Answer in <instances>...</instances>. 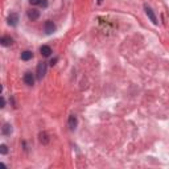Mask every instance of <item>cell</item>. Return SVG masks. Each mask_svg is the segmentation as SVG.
Listing matches in <instances>:
<instances>
[{"label": "cell", "mask_w": 169, "mask_h": 169, "mask_svg": "<svg viewBox=\"0 0 169 169\" xmlns=\"http://www.w3.org/2000/svg\"><path fill=\"white\" fill-rule=\"evenodd\" d=\"M56 29H57V27H56V24H54L52 20H46L45 21V24H44V32H45L46 34L54 33Z\"/></svg>", "instance_id": "cell-3"}, {"label": "cell", "mask_w": 169, "mask_h": 169, "mask_svg": "<svg viewBox=\"0 0 169 169\" xmlns=\"http://www.w3.org/2000/svg\"><path fill=\"white\" fill-rule=\"evenodd\" d=\"M20 57L23 61H29V60L33 58V52L32 50H24V52H21Z\"/></svg>", "instance_id": "cell-9"}, {"label": "cell", "mask_w": 169, "mask_h": 169, "mask_svg": "<svg viewBox=\"0 0 169 169\" xmlns=\"http://www.w3.org/2000/svg\"><path fill=\"white\" fill-rule=\"evenodd\" d=\"M46 71H48V63L44 62V61L39 62V65H37V70H36V77H37V79H40V81H41V79L45 77Z\"/></svg>", "instance_id": "cell-1"}, {"label": "cell", "mask_w": 169, "mask_h": 169, "mask_svg": "<svg viewBox=\"0 0 169 169\" xmlns=\"http://www.w3.org/2000/svg\"><path fill=\"white\" fill-rule=\"evenodd\" d=\"M39 140H40V143H42L44 145H46V144H49L50 138H49V135H48L45 131H42V132L39 133Z\"/></svg>", "instance_id": "cell-8"}, {"label": "cell", "mask_w": 169, "mask_h": 169, "mask_svg": "<svg viewBox=\"0 0 169 169\" xmlns=\"http://www.w3.org/2000/svg\"><path fill=\"white\" fill-rule=\"evenodd\" d=\"M56 62H57V58H54V60H52V61H50V65H56Z\"/></svg>", "instance_id": "cell-17"}, {"label": "cell", "mask_w": 169, "mask_h": 169, "mask_svg": "<svg viewBox=\"0 0 169 169\" xmlns=\"http://www.w3.org/2000/svg\"><path fill=\"white\" fill-rule=\"evenodd\" d=\"M27 15H28V19H29L31 21H36L37 19L40 17V11L39 9H29Z\"/></svg>", "instance_id": "cell-7"}, {"label": "cell", "mask_w": 169, "mask_h": 169, "mask_svg": "<svg viewBox=\"0 0 169 169\" xmlns=\"http://www.w3.org/2000/svg\"><path fill=\"white\" fill-rule=\"evenodd\" d=\"M97 3H98V4H102V3H103V0H97Z\"/></svg>", "instance_id": "cell-18"}, {"label": "cell", "mask_w": 169, "mask_h": 169, "mask_svg": "<svg viewBox=\"0 0 169 169\" xmlns=\"http://www.w3.org/2000/svg\"><path fill=\"white\" fill-rule=\"evenodd\" d=\"M40 52H41V54H42L44 57H49L50 54H52L53 52H52V48L50 46H48V45H42L40 48Z\"/></svg>", "instance_id": "cell-12"}, {"label": "cell", "mask_w": 169, "mask_h": 169, "mask_svg": "<svg viewBox=\"0 0 169 169\" xmlns=\"http://www.w3.org/2000/svg\"><path fill=\"white\" fill-rule=\"evenodd\" d=\"M23 81L27 86H33L34 85V74L31 71H27L23 77Z\"/></svg>", "instance_id": "cell-5"}, {"label": "cell", "mask_w": 169, "mask_h": 169, "mask_svg": "<svg viewBox=\"0 0 169 169\" xmlns=\"http://www.w3.org/2000/svg\"><path fill=\"white\" fill-rule=\"evenodd\" d=\"M68 126H69V128L71 130V131H74L75 128H77V126H78L77 116H75V115H70L69 119H68Z\"/></svg>", "instance_id": "cell-6"}, {"label": "cell", "mask_w": 169, "mask_h": 169, "mask_svg": "<svg viewBox=\"0 0 169 169\" xmlns=\"http://www.w3.org/2000/svg\"><path fill=\"white\" fill-rule=\"evenodd\" d=\"M40 5H42V7H46V5H48L46 0H42V1H41V4H40Z\"/></svg>", "instance_id": "cell-16"}, {"label": "cell", "mask_w": 169, "mask_h": 169, "mask_svg": "<svg viewBox=\"0 0 169 169\" xmlns=\"http://www.w3.org/2000/svg\"><path fill=\"white\" fill-rule=\"evenodd\" d=\"M12 42H13V40L9 36H3L1 39H0V44H1L3 46H11Z\"/></svg>", "instance_id": "cell-10"}, {"label": "cell", "mask_w": 169, "mask_h": 169, "mask_svg": "<svg viewBox=\"0 0 169 169\" xmlns=\"http://www.w3.org/2000/svg\"><path fill=\"white\" fill-rule=\"evenodd\" d=\"M0 153H1V155H7L8 153V147L5 145V144L0 145Z\"/></svg>", "instance_id": "cell-13"}, {"label": "cell", "mask_w": 169, "mask_h": 169, "mask_svg": "<svg viewBox=\"0 0 169 169\" xmlns=\"http://www.w3.org/2000/svg\"><path fill=\"white\" fill-rule=\"evenodd\" d=\"M12 131H13V130H12V126H11V124H9V123H5L4 126L1 127V133H3V135H4V136L11 135V133H12Z\"/></svg>", "instance_id": "cell-11"}, {"label": "cell", "mask_w": 169, "mask_h": 169, "mask_svg": "<svg viewBox=\"0 0 169 169\" xmlns=\"http://www.w3.org/2000/svg\"><path fill=\"white\" fill-rule=\"evenodd\" d=\"M144 11H145V15L148 16V19L152 21V24H153V25H157V24H159V20H157V17H156L153 9L149 7L148 4H144Z\"/></svg>", "instance_id": "cell-2"}, {"label": "cell", "mask_w": 169, "mask_h": 169, "mask_svg": "<svg viewBox=\"0 0 169 169\" xmlns=\"http://www.w3.org/2000/svg\"><path fill=\"white\" fill-rule=\"evenodd\" d=\"M0 107H1V108L5 107V98L3 97V95H1V106H0Z\"/></svg>", "instance_id": "cell-15"}, {"label": "cell", "mask_w": 169, "mask_h": 169, "mask_svg": "<svg viewBox=\"0 0 169 169\" xmlns=\"http://www.w3.org/2000/svg\"><path fill=\"white\" fill-rule=\"evenodd\" d=\"M19 15L16 13V12H11V13L8 15V19H7V21H8V25H11V27H16V25L19 24Z\"/></svg>", "instance_id": "cell-4"}, {"label": "cell", "mask_w": 169, "mask_h": 169, "mask_svg": "<svg viewBox=\"0 0 169 169\" xmlns=\"http://www.w3.org/2000/svg\"><path fill=\"white\" fill-rule=\"evenodd\" d=\"M41 1H42V0H29V4H32V5H40Z\"/></svg>", "instance_id": "cell-14"}]
</instances>
